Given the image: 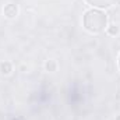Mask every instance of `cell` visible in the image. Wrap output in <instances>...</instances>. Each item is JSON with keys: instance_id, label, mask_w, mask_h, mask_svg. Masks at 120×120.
<instances>
[{"instance_id": "obj_1", "label": "cell", "mask_w": 120, "mask_h": 120, "mask_svg": "<svg viewBox=\"0 0 120 120\" xmlns=\"http://www.w3.org/2000/svg\"><path fill=\"white\" fill-rule=\"evenodd\" d=\"M82 25L91 34H101L108 30V15L102 10L91 8L82 17Z\"/></svg>"}, {"instance_id": "obj_2", "label": "cell", "mask_w": 120, "mask_h": 120, "mask_svg": "<svg viewBox=\"0 0 120 120\" xmlns=\"http://www.w3.org/2000/svg\"><path fill=\"white\" fill-rule=\"evenodd\" d=\"M88 6L92 8H98V10H103V8H109L115 4H117L120 0H84Z\"/></svg>"}, {"instance_id": "obj_3", "label": "cell", "mask_w": 120, "mask_h": 120, "mask_svg": "<svg viewBox=\"0 0 120 120\" xmlns=\"http://www.w3.org/2000/svg\"><path fill=\"white\" fill-rule=\"evenodd\" d=\"M4 13H6L7 17H14V15L17 14V7H15L14 4H8V6L4 8Z\"/></svg>"}, {"instance_id": "obj_4", "label": "cell", "mask_w": 120, "mask_h": 120, "mask_svg": "<svg viewBox=\"0 0 120 120\" xmlns=\"http://www.w3.org/2000/svg\"><path fill=\"white\" fill-rule=\"evenodd\" d=\"M109 32H110V34H115V32H117V28H116V30H109Z\"/></svg>"}, {"instance_id": "obj_5", "label": "cell", "mask_w": 120, "mask_h": 120, "mask_svg": "<svg viewBox=\"0 0 120 120\" xmlns=\"http://www.w3.org/2000/svg\"><path fill=\"white\" fill-rule=\"evenodd\" d=\"M119 68H120V55H119Z\"/></svg>"}]
</instances>
